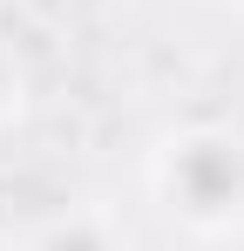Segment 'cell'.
<instances>
[{
  "label": "cell",
  "mask_w": 244,
  "mask_h": 251,
  "mask_svg": "<svg viewBox=\"0 0 244 251\" xmlns=\"http://www.w3.org/2000/svg\"><path fill=\"white\" fill-rule=\"evenodd\" d=\"M156 190L190 231H238L244 224V129L190 123L156 150Z\"/></svg>",
  "instance_id": "obj_1"
},
{
  "label": "cell",
  "mask_w": 244,
  "mask_h": 251,
  "mask_svg": "<svg viewBox=\"0 0 244 251\" xmlns=\"http://www.w3.org/2000/svg\"><path fill=\"white\" fill-rule=\"evenodd\" d=\"M21 102H27V68H21L14 41L0 34V123H14V116H21Z\"/></svg>",
  "instance_id": "obj_3"
},
{
  "label": "cell",
  "mask_w": 244,
  "mask_h": 251,
  "mask_svg": "<svg viewBox=\"0 0 244 251\" xmlns=\"http://www.w3.org/2000/svg\"><path fill=\"white\" fill-rule=\"evenodd\" d=\"M0 251H7V245H0Z\"/></svg>",
  "instance_id": "obj_4"
},
{
  "label": "cell",
  "mask_w": 244,
  "mask_h": 251,
  "mask_svg": "<svg viewBox=\"0 0 244 251\" xmlns=\"http://www.w3.org/2000/svg\"><path fill=\"white\" fill-rule=\"evenodd\" d=\"M27 251H129V238L102 210H68V217H48Z\"/></svg>",
  "instance_id": "obj_2"
}]
</instances>
